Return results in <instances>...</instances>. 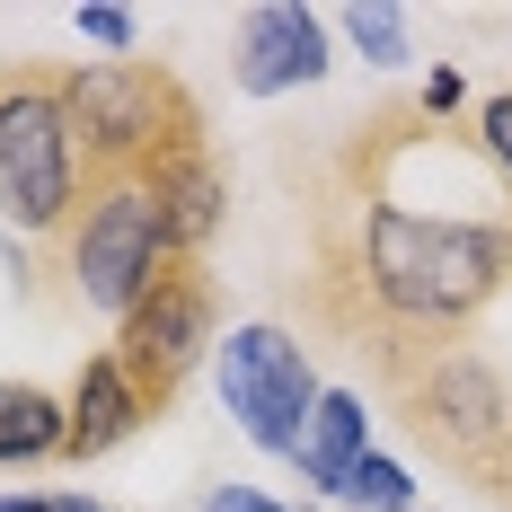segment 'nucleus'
Instances as JSON below:
<instances>
[{
  "instance_id": "obj_15",
  "label": "nucleus",
  "mask_w": 512,
  "mask_h": 512,
  "mask_svg": "<svg viewBox=\"0 0 512 512\" xmlns=\"http://www.w3.org/2000/svg\"><path fill=\"white\" fill-rule=\"evenodd\" d=\"M477 151H486V168L504 177V195H512V89H495L477 106Z\"/></svg>"
},
{
  "instance_id": "obj_11",
  "label": "nucleus",
  "mask_w": 512,
  "mask_h": 512,
  "mask_svg": "<svg viewBox=\"0 0 512 512\" xmlns=\"http://www.w3.org/2000/svg\"><path fill=\"white\" fill-rule=\"evenodd\" d=\"M362 451H371V415H362V398H354V389H318V415H309L301 451H292L301 486H318V495L336 504V486L354 477Z\"/></svg>"
},
{
  "instance_id": "obj_9",
  "label": "nucleus",
  "mask_w": 512,
  "mask_h": 512,
  "mask_svg": "<svg viewBox=\"0 0 512 512\" xmlns=\"http://www.w3.org/2000/svg\"><path fill=\"white\" fill-rule=\"evenodd\" d=\"M142 186H151V204H159L168 256H204L212 239H221V212H230V177H221L212 142H177V151H159L151 168H142Z\"/></svg>"
},
{
  "instance_id": "obj_4",
  "label": "nucleus",
  "mask_w": 512,
  "mask_h": 512,
  "mask_svg": "<svg viewBox=\"0 0 512 512\" xmlns=\"http://www.w3.org/2000/svg\"><path fill=\"white\" fill-rule=\"evenodd\" d=\"M80 133L62 115L53 71H0V221L62 239L80 212Z\"/></svg>"
},
{
  "instance_id": "obj_17",
  "label": "nucleus",
  "mask_w": 512,
  "mask_h": 512,
  "mask_svg": "<svg viewBox=\"0 0 512 512\" xmlns=\"http://www.w3.org/2000/svg\"><path fill=\"white\" fill-rule=\"evenodd\" d=\"M195 512H283V504H274V495H256V486H212Z\"/></svg>"
},
{
  "instance_id": "obj_19",
  "label": "nucleus",
  "mask_w": 512,
  "mask_h": 512,
  "mask_svg": "<svg viewBox=\"0 0 512 512\" xmlns=\"http://www.w3.org/2000/svg\"><path fill=\"white\" fill-rule=\"evenodd\" d=\"M460 98H468V80H460V71H433V80H424V115H433V124H442V115H451Z\"/></svg>"
},
{
  "instance_id": "obj_5",
  "label": "nucleus",
  "mask_w": 512,
  "mask_h": 512,
  "mask_svg": "<svg viewBox=\"0 0 512 512\" xmlns=\"http://www.w3.org/2000/svg\"><path fill=\"white\" fill-rule=\"evenodd\" d=\"M212 318H221V301H212V265L204 256H159V274L142 283V301L115 318V362H124L142 415L177 407L186 371H195L204 345H212Z\"/></svg>"
},
{
  "instance_id": "obj_3",
  "label": "nucleus",
  "mask_w": 512,
  "mask_h": 512,
  "mask_svg": "<svg viewBox=\"0 0 512 512\" xmlns=\"http://www.w3.org/2000/svg\"><path fill=\"white\" fill-rule=\"evenodd\" d=\"M62 115L80 133V168L89 177H142L159 151L204 142V106L186 98L177 71L159 62H89V71H53Z\"/></svg>"
},
{
  "instance_id": "obj_16",
  "label": "nucleus",
  "mask_w": 512,
  "mask_h": 512,
  "mask_svg": "<svg viewBox=\"0 0 512 512\" xmlns=\"http://www.w3.org/2000/svg\"><path fill=\"white\" fill-rule=\"evenodd\" d=\"M80 36H89V45H106V53H133V36H142V27H133V9H80Z\"/></svg>"
},
{
  "instance_id": "obj_10",
  "label": "nucleus",
  "mask_w": 512,
  "mask_h": 512,
  "mask_svg": "<svg viewBox=\"0 0 512 512\" xmlns=\"http://www.w3.org/2000/svg\"><path fill=\"white\" fill-rule=\"evenodd\" d=\"M71 442H62V460H106V451H124L151 415H142V398H133V380H124V362L115 354H89L80 362V380H71Z\"/></svg>"
},
{
  "instance_id": "obj_18",
  "label": "nucleus",
  "mask_w": 512,
  "mask_h": 512,
  "mask_svg": "<svg viewBox=\"0 0 512 512\" xmlns=\"http://www.w3.org/2000/svg\"><path fill=\"white\" fill-rule=\"evenodd\" d=\"M0 512H106L89 495H0Z\"/></svg>"
},
{
  "instance_id": "obj_8",
  "label": "nucleus",
  "mask_w": 512,
  "mask_h": 512,
  "mask_svg": "<svg viewBox=\"0 0 512 512\" xmlns=\"http://www.w3.org/2000/svg\"><path fill=\"white\" fill-rule=\"evenodd\" d=\"M327 71V18L301 9V0H265L239 18V62H230V80L248 89V98H283V89H309Z\"/></svg>"
},
{
  "instance_id": "obj_7",
  "label": "nucleus",
  "mask_w": 512,
  "mask_h": 512,
  "mask_svg": "<svg viewBox=\"0 0 512 512\" xmlns=\"http://www.w3.org/2000/svg\"><path fill=\"white\" fill-rule=\"evenodd\" d=\"M221 398H230V415H239V433H248L256 451L292 460L309 415H318V371H309V354L274 318H256V327H239L221 345Z\"/></svg>"
},
{
  "instance_id": "obj_6",
  "label": "nucleus",
  "mask_w": 512,
  "mask_h": 512,
  "mask_svg": "<svg viewBox=\"0 0 512 512\" xmlns=\"http://www.w3.org/2000/svg\"><path fill=\"white\" fill-rule=\"evenodd\" d=\"M159 256H168V230H159L151 186L142 177H80V212L62 230L71 292L89 309H106V318H124L142 301V283L159 274Z\"/></svg>"
},
{
  "instance_id": "obj_2",
  "label": "nucleus",
  "mask_w": 512,
  "mask_h": 512,
  "mask_svg": "<svg viewBox=\"0 0 512 512\" xmlns=\"http://www.w3.org/2000/svg\"><path fill=\"white\" fill-rule=\"evenodd\" d=\"M389 407H398V424H407V442L424 460H442L460 486L512 504V380L468 336L407 362L389 380Z\"/></svg>"
},
{
  "instance_id": "obj_1",
  "label": "nucleus",
  "mask_w": 512,
  "mask_h": 512,
  "mask_svg": "<svg viewBox=\"0 0 512 512\" xmlns=\"http://www.w3.org/2000/svg\"><path fill=\"white\" fill-rule=\"evenodd\" d=\"M389 151V106L371 124H345V151L301 177L309 265L283 283L309 336L371 362L389 389L407 362L460 345L477 309L512 283V221L468 212H407L371 168Z\"/></svg>"
},
{
  "instance_id": "obj_14",
  "label": "nucleus",
  "mask_w": 512,
  "mask_h": 512,
  "mask_svg": "<svg viewBox=\"0 0 512 512\" xmlns=\"http://www.w3.org/2000/svg\"><path fill=\"white\" fill-rule=\"evenodd\" d=\"M336 27H345V36L362 45V62H380V71H398V62H407V9H371V0H354Z\"/></svg>"
},
{
  "instance_id": "obj_13",
  "label": "nucleus",
  "mask_w": 512,
  "mask_h": 512,
  "mask_svg": "<svg viewBox=\"0 0 512 512\" xmlns=\"http://www.w3.org/2000/svg\"><path fill=\"white\" fill-rule=\"evenodd\" d=\"M336 504H345V512H415V477L389 460V451H362L354 477L336 486Z\"/></svg>"
},
{
  "instance_id": "obj_12",
  "label": "nucleus",
  "mask_w": 512,
  "mask_h": 512,
  "mask_svg": "<svg viewBox=\"0 0 512 512\" xmlns=\"http://www.w3.org/2000/svg\"><path fill=\"white\" fill-rule=\"evenodd\" d=\"M62 442H71V407L36 380H0V468L62 460Z\"/></svg>"
}]
</instances>
